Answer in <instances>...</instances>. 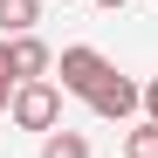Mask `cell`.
<instances>
[{"label": "cell", "mask_w": 158, "mask_h": 158, "mask_svg": "<svg viewBox=\"0 0 158 158\" xmlns=\"http://www.w3.org/2000/svg\"><path fill=\"white\" fill-rule=\"evenodd\" d=\"M0 110H14V83H0Z\"/></svg>", "instance_id": "cell-10"}, {"label": "cell", "mask_w": 158, "mask_h": 158, "mask_svg": "<svg viewBox=\"0 0 158 158\" xmlns=\"http://www.w3.org/2000/svg\"><path fill=\"white\" fill-rule=\"evenodd\" d=\"M89 110H96V117H110V124H131V117L144 110V83H131V76H117V69H110V76L96 83Z\"/></svg>", "instance_id": "cell-3"}, {"label": "cell", "mask_w": 158, "mask_h": 158, "mask_svg": "<svg viewBox=\"0 0 158 158\" xmlns=\"http://www.w3.org/2000/svg\"><path fill=\"white\" fill-rule=\"evenodd\" d=\"M41 158H89V138H83V131H48V138H41Z\"/></svg>", "instance_id": "cell-6"}, {"label": "cell", "mask_w": 158, "mask_h": 158, "mask_svg": "<svg viewBox=\"0 0 158 158\" xmlns=\"http://www.w3.org/2000/svg\"><path fill=\"white\" fill-rule=\"evenodd\" d=\"M7 55H14V83H48L55 69V48L41 35H7Z\"/></svg>", "instance_id": "cell-4"}, {"label": "cell", "mask_w": 158, "mask_h": 158, "mask_svg": "<svg viewBox=\"0 0 158 158\" xmlns=\"http://www.w3.org/2000/svg\"><path fill=\"white\" fill-rule=\"evenodd\" d=\"M41 0H0V35H35Z\"/></svg>", "instance_id": "cell-5"}, {"label": "cell", "mask_w": 158, "mask_h": 158, "mask_svg": "<svg viewBox=\"0 0 158 158\" xmlns=\"http://www.w3.org/2000/svg\"><path fill=\"white\" fill-rule=\"evenodd\" d=\"M144 117L158 124V76H151V83H144Z\"/></svg>", "instance_id": "cell-9"}, {"label": "cell", "mask_w": 158, "mask_h": 158, "mask_svg": "<svg viewBox=\"0 0 158 158\" xmlns=\"http://www.w3.org/2000/svg\"><path fill=\"white\" fill-rule=\"evenodd\" d=\"M124 158H158V124H151V117L124 131Z\"/></svg>", "instance_id": "cell-7"}, {"label": "cell", "mask_w": 158, "mask_h": 158, "mask_svg": "<svg viewBox=\"0 0 158 158\" xmlns=\"http://www.w3.org/2000/svg\"><path fill=\"white\" fill-rule=\"evenodd\" d=\"M0 83H14V55H7V35H0ZM21 89V83H14Z\"/></svg>", "instance_id": "cell-8"}, {"label": "cell", "mask_w": 158, "mask_h": 158, "mask_svg": "<svg viewBox=\"0 0 158 158\" xmlns=\"http://www.w3.org/2000/svg\"><path fill=\"white\" fill-rule=\"evenodd\" d=\"M7 117H14L21 131H41V138H48V131L62 124V83H21Z\"/></svg>", "instance_id": "cell-1"}, {"label": "cell", "mask_w": 158, "mask_h": 158, "mask_svg": "<svg viewBox=\"0 0 158 158\" xmlns=\"http://www.w3.org/2000/svg\"><path fill=\"white\" fill-rule=\"evenodd\" d=\"M55 76H62V96H96V83H103V76H110V62H103L96 55V48H83V41H76V48H62V55H55Z\"/></svg>", "instance_id": "cell-2"}, {"label": "cell", "mask_w": 158, "mask_h": 158, "mask_svg": "<svg viewBox=\"0 0 158 158\" xmlns=\"http://www.w3.org/2000/svg\"><path fill=\"white\" fill-rule=\"evenodd\" d=\"M96 7H110V14H117V7H131V0H96Z\"/></svg>", "instance_id": "cell-11"}]
</instances>
